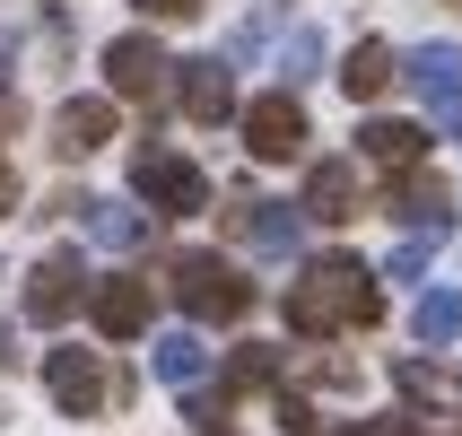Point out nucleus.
<instances>
[{
	"label": "nucleus",
	"instance_id": "f257e3e1",
	"mask_svg": "<svg viewBox=\"0 0 462 436\" xmlns=\"http://www.w3.org/2000/svg\"><path fill=\"white\" fill-rule=\"evenodd\" d=\"M384 314V288L358 254H323L306 262V280H288V332L297 340H332L349 323H375Z\"/></svg>",
	"mask_w": 462,
	"mask_h": 436
},
{
	"label": "nucleus",
	"instance_id": "f03ea898",
	"mask_svg": "<svg viewBox=\"0 0 462 436\" xmlns=\"http://www.w3.org/2000/svg\"><path fill=\"white\" fill-rule=\"evenodd\" d=\"M166 288H175V306L192 314V323H236V314L254 306V280H245L236 262H218V254H175Z\"/></svg>",
	"mask_w": 462,
	"mask_h": 436
},
{
	"label": "nucleus",
	"instance_id": "7ed1b4c3",
	"mask_svg": "<svg viewBox=\"0 0 462 436\" xmlns=\"http://www.w3.org/2000/svg\"><path fill=\"white\" fill-rule=\"evenodd\" d=\"M131 192H140L157 218H201L209 209V175L192 157H175V149H140L131 157Z\"/></svg>",
	"mask_w": 462,
	"mask_h": 436
},
{
	"label": "nucleus",
	"instance_id": "20e7f679",
	"mask_svg": "<svg viewBox=\"0 0 462 436\" xmlns=\"http://www.w3.org/2000/svg\"><path fill=\"white\" fill-rule=\"evenodd\" d=\"M402 79H411V97L437 114L445 140H462V44H419L411 61H402Z\"/></svg>",
	"mask_w": 462,
	"mask_h": 436
},
{
	"label": "nucleus",
	"instance_id": "39448f33",
	"mask_svg": "<svg viewBox=\"0 0 462 436\" xmlns=\"http://www.w3.org/2000/svg\"><path fill=\"white\" fill-rule=\"evenodd\" d=\"M166 79H175V61H166L157 35H114V44H105V88H114V97L157 105V97H166Z\"/></svg>",
	"mask_w": 462,
	"mask_h": 436
},
{
	"label": "nucleus",
	"instance_id": "423d86ee",
	"mask_svg": "<svg viewBox=\"0 0 462 436\" xmlns=\"http://www.w3.org/2000/svg\"><path fill=\"white\" fill-rule=\"evenodd\" d=\"M245 149H254L262 166H288V157L306 149V105L288 97V88L254 97V105H245Z\"/></svg>",
	"mask_w": 462,
	"mask_h": 436
},
{
	"label": "nucleus",
	"instance_id": "0eeeda50",
	"mask_svg": "<svg viewBox=\"0 0 462 436\" xmlns=\"http://www.w3.org/2000/svg\"><path fill=\"white\" fill-rule=\"evenodd\" d=\"M79 297H88V271H79V254H44L35 271H26V288H18L26 323H70Z\"/></svg>",
	"mask_w": 462,
	"mask_h": 436
},
{
	"label": "nucleus",
	"instance_id": "6e6552de",
	"mask_svg": "<svg viewBox=\"0 0 462 436\" xmlns=\"http://www.w3.org/2000/svg\"><path fill=\"white\" fill-rule=\"evenodd\" d=\"M175 97L192 123H227L236 114V70H227V52H201V61H175Z\"/></svg>",
	"mask_w": 462,
	"mask_h": 436
},
{
	"label": "nucleus",
	"instance_id": "1a4fd4ad",
	"mask_svg": "<svg viewBox=\"0 0 462 436\" xmlns=\"http://www.w3.org/2000/svg\"><path fill=\"white\" fill-rule=\"evenodd\" d=\"M384 209L411 236H445V227H454V183H437V175H419V166H411V175H393Z\"/></svg>",
	"mask_w": 462,
	"mask_h": 436
},
{
	"label": "nucleus",
	"instance_id": "9d476101",
	"mask_svg": "<svg viewBox=\"0 0 462 436\" xmlns=\"http://www.w3.org/2000/svg\"><path fill=\"white\" fill-rule=\"evenodd\" d=\"M297 218H323V227L358 218V166H349V157H314L306 192H297Z\"/></svg>",
	"mask_w": 462,
	"mask_h": 436
},
{
	"label": "nucleus",
	"instance_id": "9b49d317",
	"mask_svg": "<svg viewBox=\"0 0 462 436\" xmlns=\"http://www.w3.org/2000/svg\"><path fill=\"white\" fill-rule=\"evenodd\" d=\"M88 323L105 340H140L149 332V280H97L88 288Z\"/></svg>",
	"mask_w": 462,
	"mask_h": 436
},
{
	"label": "nucleus",
	"instance_id": "f8f14e48",
	"mask_svg": "<svg viewBox=\"0 0 462 436\" xmlns=\"http://www.w3.org/2000/svg\"><path fill=\"white\" fill-rule=\"evenodd\" d=\"M44 385H52V402H61L70 419L105 411V366H97V349H52V358H44Z\"/></svg>",
	"mask_w": 462,
	"mask_h": 436
},
{
	"label": "nucleus",
	"instance_id": "ddd939ff",
	"mask_svg": "<svg viewBox=\"0 0 462 436\" xmlns=\"http://www.w3.org/2000/svg\"><path fill=\"white\" fill-rule=\"evenodd\" d=\"M236 236H245L254 254L288 262V254H297V245H306V218H297V209H288V201H245V209H236Z\"/></svg>",
	"mask_w": 462,
	"mask_h": 436
},
{
	"label": "nucleus",
	"instance_id": "4468645a",
	"mask_svg": "<svg viewBox=\"0 0 462 436\" xmlns=\"http://www.w3.org/2000/svg\"><path fill=\"white\" fill-rule=\"evenodd\" d=\"M114 140V97H70L52 114V157H88Z\"/></svg>",
	"mask_w": 462,
	"mask_h": 436
},
{
	"label": "nucleus",
	"instance_id": "2eb2a0df",
	"mask_svg": "<svg viewBox=\"0 0 462 436\" xmlns=\"http://www.w3.org/2000/svg\"><path fill=\"white\" fill-rule=\"evenodd\" d=\"M358 157H375V166H393V175H411L419 157H428V131H419V123H393V114H375V123H358Z\"/></svg>",
	"mask_w": 462,
	"mask_h": 436
},
{
	"label": "nucleus",
	"instance_id": "dca6fc26",
	"mask_svg": "<svg viewBox=\"0 0 462 436\" xmlns=\"http://www.w3.org/2000/svg\"><path fill=\"white\" fill-rule=\"evenodd\" d=\"M79 209V227L97 236L105 254H131V245H149V209H131V201H70Z\"/></svg>",
	"mask_w": 462,
	"mask_h": 436
},
{
	"label": "nucleus",
	"instance_id": "f3484780",
	"mask_svg": "<svg viewBox=\"0 0 462 436\" xmlns=\"http://www.w3.org/2000/svg\"><path fill=\"white\" fill-rule=\"evenodd\" d=\"M340 88H349V105H375V97L393 88V44L358 35V44H349V61H340Z\"/></svg>",
	"mask_w": 462,
	"mask_h": 436
},
{
	"label": "nucleus",
	"instance_id": "a211bd4d",
	"mask_svg": "<svg viewBox=\"0 0 462 436\" xmlns=\"http://www.w3.org/2000/svg\"><path fill=\"white\" fill-rule=\"evenodd\" d=\"M149 366L183 393V385H201V376H209V340H201V332H157V340H149Z\"/></svg>",
	"mask_w": 462,
	"mask_h": 436
},
{
	"label": "nucleus",
	"instance_id": "6ab92c4d",
	"mask_svg": "<svg viewBox=\"0 0 462 436\" xmlns=\"http://www.w3.org/2000/svg\"><path fill=\"white\" fill-rule=\"evenodd\" d=\"M271 385H280V349H271V340H245V349L227 358V385L218 393L236 402V393H271Z\"/></svg>",
	"mask_w": 462,
	"mask_h": 436
},
{
	"label": "nucleus",
	"instance_id": "aec40b11",
	"mask_svg": "<svg viewBox=\"0 0 462 436\" xmlns=\"http://www.w3.org/2000/svg\"><path fill=\"white\" fill-rule=\"evenodd\" d=\"M411 332H419V349H454V340H462V297H454V288H437V297H419Z\"/></svg>",
	"mask_w": 462,
	"mask_h": 436
},
{
	"label": "nucleus",
	"instance_id": "412c9836",
	"mask_svg": "<svg viewBox=\"0 0 462 436\" xmlns=\"http://www.w3.org/2000/svg\"><path fill=\"white\" fill-rule=\"evenodd\" d=\"M271 419H280V436H323L314 402H306V393H288V385H271Z\"/></svg>",
	"mask_w": 462,
	"mask_h": 436
},
{
	"label": "nucleus",
	"instance_id": "4be33fe9",
	"mask_svg": "<svg viewBox=\"0 0 462 436\" xmlns=\"http://www.w3.org/2000/svg\"><path fill=\"white\" fill-rule=\"evenodd\" d=\"M393 385H402V402H411V411H437V366H428V358H402V366H393Z\"/></svg>",
	"mask_w": 462,
	"mask_h": 436
},
{
	"label": "nucleus",
	"instance_id": "5701e85b",
	"mask_svg": "<svg viewBox=\"0 0 462 436\" xmlns=\"http://www.w3.org/2000/svg\"><path fill=\"white\" fill-rule=\"evenodd\" d=\"M314 61H323V35H314V26H288V44H280L288 88H297V79H314Z\"/></svg>",
	"mask_w": 462,
	"mask_h": 436
},
{
	"label": "nucleus",
	"instance_id": "b1692460",
	"mask_svg": "<svg viewBox=\"0 0 462 436\" xmlns=\"http://www.w3.org/2000/svg\"><path fill=\"white\" fill-rule=\"evenodd\" d=\"M428 254H437V236H402V245L384 254V271H393V280H419V271H428Z\"/></svg>",
	"mask_w": 462,
	"mask_h": 436
},
{
	"label": "nucleus",
	"instance_id": "393cba45",
	"mask_svg": "<svg viewBox=\"0 0 462 436\" xmlns=\"http://www.w3.org/2000/svg\"><path fill=\"white\" fill-rule=\"evenodd\" d=\"M9 131H18V105H0V140H9ZM9 209H18V166L0 157V218H9Z\"/></svg>",
	"mask_w": 462,
	"mask_h": 436
},
{
	"label": "nucleus",
	"instance_id": "a878e982",
	"mask_svg": "<svg viewBox=\"0 0 462 436\" xmlns=\"http://www.w3.org/2000/svg\"><path fill=\"white\" fill-rule=\"evenodd\" d=\"M140 18H166V26H183V18H201V0H140Z\"/></svg>",
	"mask_w": 462,
	"mask_h": 436
},
{
	"label": "nucleus",
	"instance_id": "bb28decb",
	"mask_svg": "<svg viewBox=\"0 0 462 436\" xmlns=\"http://www.w3.org/2000/svg\"><path fill=\"white\" fill-rule=\"evenodd\" d=\"M26 349H18V332H9V323H0V366H18Z\"/></svg>",
	"mask_w": 462,
	"mask_h": 436
},
{
	"label": "nucleus",
	"instance_id": "cd10ccee",
	"mask_svg": "<svg viewBox=\"0 0 462 436\" xmlns=\"http://www.w3.org/2000/svg\"><path fill=\"white\" fill-rule=\"evenodd\" d=\"M454 9H462V0H454Z\"/></svg>",
	"mask_w": 462,
	"mask_h": 436
}]
</instances>
